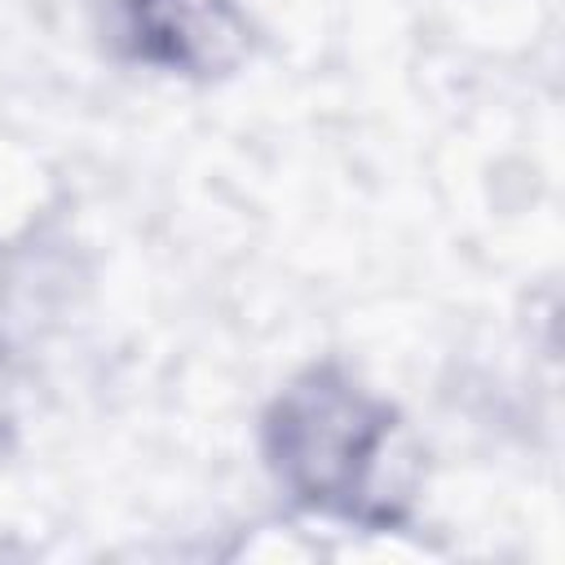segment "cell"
<instances>
[{
  "label": "cell",
  "instance_id": "cell-2",
  "mask_svg": "<svg viewBox=\"0 0 565 565\" xmlns=\"http://www.w3.org/2000/svg\"><path fill=\"white\" fill-rule=\"evenodd\" d=\"M128 49L163 71L221 75L247 49V26L230 0H119Z\"/></svg>",
  "mask_w": 565,
  "mask_h": 565
},
{
  "label": "cell",
  "instance_id": "cell-1",
  "mask_svg": "<svg viewBox=\"0 0 565 565\" xmlns=\"http://www.w3.org/2000/svg\"><path fill=\"white\" fill-rule=\"evenodd\" d=\"M265 459L278 486L313 512L397 525L411 508V450L397 411L335 366L296 375L265 411Z\"/></svg>",
  "mask_w": 565,
  "mask_h": 565
}]
</instances>
